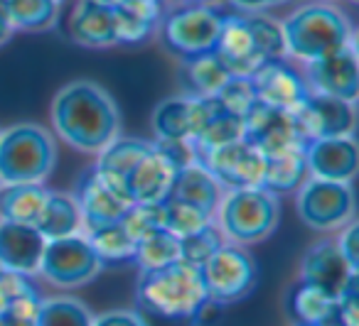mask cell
<instances>
[{"label":"cell","instance_id":"f35d334b","mask_svg":"<svg viewBox=\"0 0 359 326\" xmlns=\"http://www.w3.org/2000/svg\"><path fill=\"white\" fill-rule=\"evenodd\" d=\"M217 101H219L222 111H226L231 115H239V118H246L249 111L259 104L256 101L254 84H251V76H229V81L217 94Z\"/></svg>","mask_w":359,"mask_h":326},{"label":"cell","instance_id":"8d00e7d4","mask_svg":"<svg viewBox=\"0 0 359 326\" xmlns=\"http://www.w3.org/2000/svg\"><path fill=\"white\" fill-rule=\"evenodd\" d=\"M224 243H226V238H224V233H222V228L217 226V221H210L207 226H202L200 231L180 238V260L200 267L202 262L215 255Z\"/></svg>","mask_w":359,"mask_h":326},{"label":"cell","instance_id":"7dc6e473","mask_svg":"<svg viewBox=\"0 0 359 326\" xmlns=\"http://www.w3.org/2000/svg\"><path fill=\"white\" fill-rule=\"evenodd\" d=\"M13 32H15V30H13V25H11V20H8L6 10H3V6H0V47L11 40Z\"/></svg>","mask_w":359,"mask_h":326},{"label":"cell","instance_id":"4316f807","mask_svg":"<svg viewBox=\"0 0 359 326\" xmlns=\"http://www.w3.org/2000/svg\"><path fill=\"white\" fill-rule=\"evenodd\" d=\"M84 221H81L79 204L74 197L62 192H50L47 194L45 208L40 213V221H37V231L52 241V238H65L81 233Z\"/></svg>","mask_w":359,"mask_h":326},{"label":"cell","instance_id":"603a6c76","mask_svg":"<svg viewBox=\"0 0 359 326\" xmlns=\"http://www.w3.org/2000/svg\"><path fill=\"white\" fill-rule=\"evenodd\" d=\"M222 187L200 162H192L187 167L177 169L172 179V187H170L168 199H175V201H185L192 204V206L202 208L210 216H215L217 208H219L222 201Z\"/></svg>","mask_w":359,"mask_h":326},{"label":"cell","instance_id":"52a82bcc","mask_svg":"<svg viewBox=\"0 0 359 326\" xmlns=\"http://www.w3.org/2000/svg\"><path fill=\"white\" fill-rule=\"evenodd\" d=\"M200 277L207 299L217 304L241 302L256 285V262L236 243H224L212 257L200 265Z\"/></svg>","mask_w":359,"mask_h":326},{"label":"cell","instance_id":"ba28073f","mask_svg":"<svg viewBox=\"0 0 359 326\" xmlns=\"http://www.w3.org/2000/svg\"><path fill=\"white\" fill-rule=\"evenodd\" d=\"M298 216L315 231H334L354 216V192L344 182L305 179L298 189Z\"/></svg>","mask_w":359,"mask_h":326},{"label":"cell","instance_id":"f1b7e54d","mask_svg":"<svg viewBox=\"0 0 359 326\" xmlns=\"http://www.w3.org/2000/svg\"><path fill=\"white\" fill-rule=\"evenodd\" d=\"M150 143L140 138H116L106 145L99 153V162H96V172L106 174L111 179H118L126 184V177L133 172V167L148 155Z\"/></svg>","mask_w":359,"mask_h":326},{"label":"cell","instance_id":"44dd1931","mask_svg":"<svg viewBox=\"0 0 359 326\" xmlns=\"http://www.w3.org/2000/svg\"><path fill=\"white\" fill-rule=\"evenodd\" d=\"M177 169L155 150L150 143V150L143 160L133 167V172L126 177V189L133 204H160L168 199L170 187Z\"/></svg>","mask_w":359,"mask_h":326},{"label":"cell","instance_id":"8fae6325","mask_svg":"<svg viewBox=\"0 0 359 326\" xmlns=\"http://www.w3.org/2000/svg\"><path fill=\"white\" fill-rule=\"evenodd\" d=\"M195 162H200L219 182V187L229 192L261 187V179H264V155L246 138L207 153H197Z\"/></svg>","mask_w":359,"mask_h":326},{"label":"cell","instance_id":"5b68a950","mask_svg":"<svg viewBox=\"0 0 359 326\" xmlns=\"http://www.w3.org/2000/svg\"><path fill=\"white\" fill-rule=\"evenodd\" d=\"M278 197L261 187L229 192L226 197H222L219 208L215 213V221L222 228L224 238L236 246L264 241L278 226Z\"/></svg>","mask_w":359,"mask_h":326},{"label":"cell","instance_id":"9a60e30c","mask_svg":"<svg viewBox=\"0 0 359 326\" xmlns=\"http://www.w3.org/2000/svg\"><path fill=\"white\" fill-rule=\"evenodd\" d=\"M300 280L339 299L349 287L359 282V272L347 265L337 243L320 241L305 250L303 262H300Z\"/></svg>","mask_w":359,"mask_h":326},{"label":"cell","instance_id":"d6986e66","mask_svg":"<svg viewBox=\"0 0 359 326\" xmlns=\"http://www.w3.org/2000/svg\"><path fill=\"white\" fill-rule=\"evenodd\" d=\"M47 238L37 226L0 221V270L18 275H40Z\"/></svg>","mask_w":359,"mask_h":326},{"label":"cell","instance_id":"4fadbf2b","mask_svg":"<svg viewBox=\"0 0 359 326\" xmlns=\"http://www.w3.org/2000/svg\"><path fill=\"white\" fill-rule=\"evenodd\" d=\"M290 115L303 143L347 138L354 130V104L332 99V96L310 94Z\"/></svg>","mask_w":359,"mask_h":326},{"label":"cell","instance_id":"d6a6232c","mask_svg":"<svg viewBox=\"0 0 359 326\" xmlns=\"http://www.w3.org/2000/svg\"><path fill=\"white\" fill-rule=\"evenodd\" d=\"M94 314L74 297L42 299L37 309V326H91Z\"/></svg>","mask_w":359,"mask_h":326},{"label":"cell","instance_id":"bcb514c9","mask_svg":"<svg viewBox=\"0 0 359 326\" xmlns=\"http://www.w3.org/2000/svg\"><path fill=\"white\" fill-rule=\"evenodd\" d=\"M111 8H128V10H160L163 13V0H101Z\"/></svg>","mask_w":359,"mask_h":326},{"label":"cell","instance_id":"b9f144b4","mask_svg":"<svg viewBox=\"0 0 359 326\" xmlns=\"http://www.w3.org/2000/svg\"><path fill=\"white\" fill-rule=\"evenodd\" d=\"M153 145L175 169H182L195 162V148L190 140H155Z\"/></svg>","mask_w":359,"mask_h":326},{"label":"cell","instance_id":"7a4b0ae2","mask_svg":"<svg viewBox=\"0 0 359 326\" xmlns=\"http://www.w3.org/2000/svg\"><path fill=\"white\" fill-rule=\"evenodd\" d=\"M205 302L200 267L185 260L140 272L135 287V316L143 326H197Z\"/></svg>","mask_w":359,"mask_h":326},{"label":"cell","instance_id":"c3c4849f","mask_svg":"<svg viewBox=\"0 0 359 326\" xmlns=\"http://www.w3.org/2000/svg\"><path fill=\"white\" fill-rule=\"evenodd\" d=\"M57 3H60V0H57Z\"/></svg>","mask_w":359,"mask_h":326},{"label":"cell","instance_id":"e575fe53","mask_svg":"<svg viewBox=\"0 0 359 326\" xmlns=\"http://www.w3.org/2000/svg\"><path fill=\"white\" fill-rule=\"evenodd\" d=\"M160 221H163L165 231H170L177 238H185V236H190V233L200 231V228L207 226L210 221H215V216H210V213L202 211V208L192 206V204L165 199V201H160Z\"/></svg>","mask_w":359,"mask_h":326},{"label":"cell","instance_id":"7c38bea8","mask_svg":"<svg viewBox=\"0 0 359 326\" xmlns=\"http://www.w3.org/2000/svg\"><path fill=\"white\" fill-rule=\"evenodd\" d=\"M74 199L79 204L84 231L121 221L123 213L133 206L126 184L118 182V179L106 177V174L96 172V169H91V172H86L81 177Z\"/></svg>","mask_w":359,"mask_h":326},{"label":"cell","instance_id":"ee69618b","mask_svg":"<svg viewBox=\"0 0 359 326\" xmlns=\"http://www.w3.org/2000/svg\"><path fill=\"white\" fill-rule=\"evenodd\" d=\"M91 326H143V324H140V319L135 316V311L116 309V311H106V314L94 316V324Z\"/></svg>","mask_w":359,"mask_h":326},{"label":"cell","instance_id":"d590c367","mask_svg":"<svg viewBox=\"0 0 359 326\" xmlns=\"http://www.w3.org/2000/svg\"><path fill=\"white\" fill-rule=\"evenodd\" d=\"M236 140H244V118L226 113V111H219V113L205 125V130L192 140V148H195V155H197V153L222 148V145L236 143Z\"/></svg>","mask_w":359,"mask_h":326},{"label":"cell","instance_id":"5bb4252c","mask_svg":"<svg viewBox=\"0 0 359 326\" xmlns=\"http://www.w3.org/2000/svg\"><path fill=\"white\" fill-rule=\"evenodd\" d=\"M305 84L310 94L332 96V99L357 104L359 96V57L357 42L344 50L305 64Z\"/></svg>","mask_w":359,"mask_h":326},{"label":"cell","instance_id":"30bf717a","mask_svg":"<svg viewBox=\"0 0 359 326\" xmlns=\"http://www.w3.org/2000/svg\"><path fill=\"white\" fill-rule=\"evenodd\" d=\"M222 111L217 96H170L153 111L155 140H195Z\"/></svg>","mask_w":359,"mask_h":326},{"label":"cell","instance_id":"d4e9b609","mask_svg":"<svg viewBox=\"0 0 359 326\" xmlns=\"http://www.w3.org/2000/svg\"><path fill=\"white\" fill-rule=\"evenodd\" d=\"M285 306L295 326H334L337 299L303 280L290 287Z\"/></svg>","mask_w":359,"mask_h":326},{"label":"cell","instance_id":"8992f818","mask_svg":"<svg viewBox=\"0 0 359 326\" xmlns=\"http://www.w3.org/2000/svg\"><path fill=\"white\" fill-rule=\"evenodd\" d=\"M222 20H224V13L219 8L190 3V6H180L165 17H160L158 27L163 30L168 50L180 59H190V57L205 55V52H215Z\"/></svg>","mask_w":359,"mask_h":326},{"label":"cell","instance_id":"9c48e42d","mask_svg":"<svg viewBox=\"0 0 359 326\" xmlns=\"http://www.w3.org/2000/svg\"><path fill=\"white\" fill-rule=\"evenodd\" d=\"M101 272V262L84 233L52 238L45 246L40 275L57 287H81Z\"/></svg>","mask_w":359,"mask_h":326},{"label":"cell","instance_id":"83f0119b","mask_svg":"<svg viewBox=\"0 0 359 326\" xmlns=\"http://www.w3.org/2000/svg\"><path fill=\"white\" fill-rule=\"evenodd\" d=\"M229 69L215 52L182 59V81L187 84L190 96H217L222 86L229 81Z\"/></svg>","mask_w":359,"mask_h":326},{"label":"cell","instance_id":"7bdbcfd3","mask_svg":"<svg viewBox=\"0 0 359 326\" xmlns=\"http://www.w3.org/2000/svg\"><path fill=\"white\" fill-rule=\"evenodd\" d=\"M337 248L342 253V257L347 260V265L352 267L354 272H359V228L354 221L344 223L342 231H339V238L337 241Z\"/></svg>","mask_w":359,"mask_h":326},{"label":"cell","instance_id":"ab89813d","mask_svg":"<svg viewBox=\"0 0 359 326\" xmlns=\"http://www.w3.org/2000/svg\"><path fill=\"white\" fill-rule=\"evenodd\" d=\"M121 223H123V228L128 231V236L138 243L140 238L153 233L155 228H163V221H160V204H133V206L123 213Z\"/></svg>","mask_w":359,"mask_h":326},{"label":"cell","instance_id":"cb8c5ba5","mask_svg":"<svg viewBox=\"0 0 359 326\" xmlns=\"http://www.w3.org/2000/svg\"><path fill=\"white\" fill-rule=\"evenodd\" d=\"M305 179H308L305 145L264 157V179H261V189L271 192L273 197L295 192V189L303 187Z\"/></svg>","mask_w":359,"mask_h":326},{"label":"cell","instance_id":"6da1fadb","mask_svg":"<svg viewBox=\"0 0 359 326\" xmlns=\"http://www.w3.org/2000/svg\"><path fill=\"white\" fill-rule=\"evenodd\" d=\"M52 125L57 135L79 153H101L121 133V113L104 86L72 81L52 101Z\"/></svg>","mask_w":359,"mask_h":326},{"label":"cell","instance_id":"ac0fdd59","mask_svg":"<svg viewBox=\"0 0 359 326\" xmlns=\"http://www.w3.org/2000/svg\"><path fill=\"white\" fill-rule=\"evenodd\" d=\"M244 138L259 150L264 157L276 153H283L290 148L305 145L295 130L293 115L283 111L269 108V106L256 104L244 118Z\"/></svg>","mask_w":359,"mask_h":326},{"label":"cell","instance_id":"f6af8a7d","mask_svg":"<svg viewBox=\"0 0 359 326\" xmlns=\"http://www.w3.org/2000/svg\"><path fill=\"white\" fill-rule=\"evenodd\" d=\"M288 3H295V0H229V6L236 13H261L269 8L288 6Z\"/></svg>","mask_w":359,"mask_h":326},{"label":"cell","instance_id":"ffe728a7","mask_svg":"<svg viewBox=\"0 0 359 326\" xmlns=\"http://www.w3.org/2000/svg\"><path fill=\"white\" fill-rule=\"evenodd\" d=\"M305 162H308L310 177L349 184L359 167L357 143L352 135L305 143Z\"/></svg>","mask_w":359,"mask_h":326},{"label":"cell","instance_id":"e0dca14e","mask_svg":"<svg viewBox=\"0 0 359 326\" xmlns=\"http://www.w3.org/2000/svg\"><path fill=\"white\" fill-rule=\"evenodd\" d=\"M215 55L224 62L231 76H254L266 64L244 13H224Z\"/></svg>","mask_w":359,"mask_h":326},{"label":"cell","instance_id":"1f68e13d","mask_svg":"<svg viewBox=\"0 0 359 326\" xmlns=\"http://www.w3.org/2000/svg\"><path fill=\"white\" fill-rule=\"evenodd\" d=\"M180 260V238L172 236L165 228H155L153 233L143 236L135 243L133 262L140 267V272L160 270L165 265H172Z\"/></svg>","mask_w":359,"mask_h":326},{"label":"cell","instance_id":"3957f363","mask_svg":"<svg viewBox=\"0 0 359 326\" xmlns=\"http://www.w3.org/2000/svg\"><path fill=\"white\" fill-rule=\"evenodd\" d=\"M280 30L285 40V55L295 57L303 64L334 55L357 42L352 22L339 8L330 3H308L303 8H295L280 22Z\"/></svg>","mask_w":359,"mask_h":326},{"label":"cell","instance_id":"60d3db41","mask_svg":"<svg viewBox=\"0 0 359 326\" xmlns=\"http://www.w3.org/2000/svg\"><path fill=\"white\" fill-rule=\"evenodd\" d=\"M40 302H42V297L37 295V292L11 302V304L6 306V311L0 314V326H37Z\"/></svg>","mask_w":359,"mask_h":326},{"label":"cell","instance_id":"4dcf8cb0","mask_svg":"<svg viewBox=\"0 0 359 326\" xmlns=\"http://www.w3.org/2000/svg\"><path fill=\"white\" fill-rule=\"evenodd\" d=\"M13 30L40 32L50 30L57 22L60 3L57 0H0Z\"/></svg>","mask_w":359,"mask_h":326},{"label":"cell","instance_id":"277c9868","mask_svg":"<svg viewBox=\"0 0 359 326\" xmlns=\"http://www.w3.org/2000/svg\"><path fill=\"white\" fill-rule=\"evenodd\" d=\"M57 164V145L37 123L0 130V184H42Z\"/></svg>","mask_w":359,"mask_h":326},{"label":"cell","instance_id":"7402d4cb","mask_svg":"<svg viewBox=\"0 0 359 326\" xmlns=\"http://www.w3.org/2000/svg\"><path fill=\"white\" fill-rule=\"evenodd\" d=\"M69 35L76 45L84 47H114L116 45V17L114 8L101 0H79L69 17Z\"/></svg>","mask_w":359,"mask_h":326},{"label":"cell","instance_id":"2e32d148","mask_svg":"<svg viewBox=\"0 0 359 326\" xmlns=\"http://www.w3.org/2000/svg\"><path fill=\"white\" fill-rule=\"evenodd\" d=\"M251 84L256 91V101L269 108L293 113L300 104L310 96V89L305 84V76L295 66H290L285 59L266 62L254 76Z\"/></svg>","mask_w":359,"mask_h":326},{"label":"cell","instance_id":"f546056e","mask_svg":"<svg viewBox=\"0 0 359 326\" xmlns=\"http://www.w3.org/2000/svg\"><path fill=\"white\" fill-rule=\"evenodd\" d=\"M84 236L89 238V243H91V248H94L96 257H99L101 267L133 262L135 241L128 236V231H126L121 221L91 228V231H86Z\"/></svg>","mask_w":359,"mask_h":326},{"label":"cell","instance_id":"484cf974","mask_svg":"<svg viewBox=\"0 0 359 326\" xmlns=\"http://www.w3.org/2000/svg\"><path fill=\"white\" fill-rule=\"evenodd\" d=\"M47 194L42 184H3L0 187V221L37 226Z\"/></svg>","mask_w":359,"mask_h":326},{"label":"cell","instance_id":"74e56055","mask_svg":"<svg viewBox=\"0 0 359 326\" xmlns=\"http://www.w3.org/2000/svg\"><path fill=\"white\" fill-rule=\"evenodd\" d=\"M246 22L251 27V35L256 40V47L264 55L266 62H276L285 57V40L283 30H280V22L273 17L264 15V13H244Z\"/></svg>","mask_w":359,"mask_h":326},{"label":"cell","instance_id":"836d02e7","mask_svg":"<svg viewBox=\"0 0 359 326\" xmlns=\"http://www.w3.org/2000/svg\"><path fill=\"white\" fill-rule=\"evenodd\" d=\"M116 17V45H140L145 42L160 25V10H128V8H114Z\"/></svg>","mask_w":359,"mask_h":326}]
</instances>
